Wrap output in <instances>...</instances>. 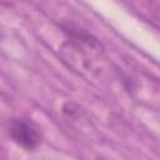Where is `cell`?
Masks as SVG:
<instances>
[{
	"label": "cell",
	"mask_w": 160,
	"mask_h": 160,
	"mask_svg": "<svg viewBox=\"0 0 160 160\" xmlns=\"http://www.w3.org/2000/svg\"><path fill=\"white\" fill-rule=\"evenodd\" d=\"M9 135L19 146L32 150L39 146L41 138L36 128L24 119H14L9 125Z\"/></svg>",
	"instance_id": "6da1fadb"
}]
</instances>
